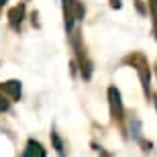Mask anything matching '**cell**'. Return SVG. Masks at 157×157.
<instances>
[{
    "mask_svg": "<svg viewBox=\"0 0 157 157\" xmlns=\"http://www.w3.org/2000/svg\"><path fill=\"white\" fill-rule=\"evenodd\" d=\"M23 157H45V151H43V147H41L37 141H29Z\"/></svg>",
    "mask_w": 157,
    "mask_h": 157,
    "instance_id": "1",
    "label": "cell"
},
{
    "mask_svg": "<svg viewBox=\"0 0 157 157\" xmlns=\"http://www.w3.org/2000/svg\"><path fill=\"white\" fill-rule=\"evenodd\" d=\"M2 88H4L6 92L12 94V98H18V96H21V84H18V82H6Z\"/></svg>",
    "mask_w": 157,
    "mask_h": 157,
    "instance_id": "2",
    "label": "cell"
},
{
    "mask_svg": "<svg viewBox=\"0 0 157 157\" xmlns=\"http://www.w3.org/2000/svg\"><path fill=\"white\" fill-rule=\"evenodd\" d=\"M53 143H55V151H57L59 155L63 157V147H61V141H59V137H57V135H53Z\"/></svg>",
    "mask_w": 157,
    "mask_h": 157,
    "instance_id": "3",
    "label": "cell"
},
{
    "mask_svg": "<svg viewBox=\"0 0 157 157\" xmlns=\"http://www.w3.org/2000/svg\"><path fill=\"white\" fill-rule=\"evenodd\" d=\"M6 108H8V102H6V100L0 96V110H6Z\"/></svg>",
    "mask_w": 157,
    "mask_h": 157,
    "instance_id": "4",
    "label": "cell"
},
{
    "mask_svg": "<svg viewBox=\"0 0 157 157\" xmlns=\"http://www.w3.org/2000/svg\"><path fill=\"white\" fill-rule=\"evenodd\" d=\"M110 2H112V6H117V8L121 6V0H110Z\"/></svg>",
    "mask_w": 157,
    "mask_h": 157,
    "instance_id": "5",
    "label": "cell"
}]
</instances>
